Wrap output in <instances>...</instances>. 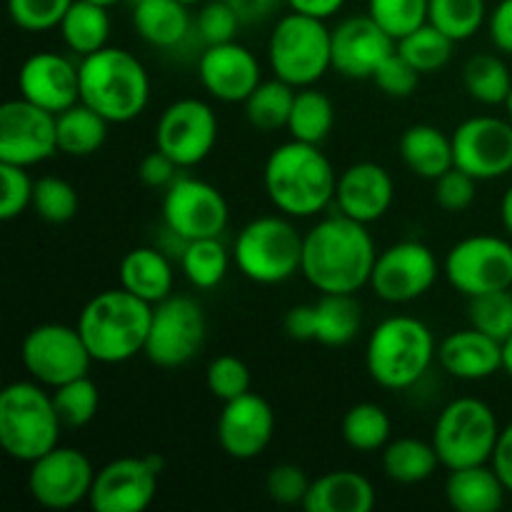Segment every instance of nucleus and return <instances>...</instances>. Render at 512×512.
I'll return each instance as SVG.
<instances>
[{
	"instance_id": "1",
	"label": "nucleus",
	"mask_w": 512,
	"mask_h": 512,
	"mask_svg": "<svg viewBox=\"0 0 512 512\" xmlns=\"http://www.w3.org/2000/svg\"><path fill=\"white\" fill-rule=\"evenodd\" d=\"M375 258L378 248L368 225L335 213L303 235L300 273L318 293L355 295L370 283Z\"/></svg>"
},
{
	"instance_id": "2",
	"label": "nucleus",
	"mask_w": 512,
	"mask_h": 512,
	"mask_svg": "<svg viewBox=\"0 0 512 512\" xmlns=\"http://www.w3.org/2000/svg\"><path fill=\"white\" fill-rule=\"evenodd\" d=\"M263 185L278 213L288 218H315L335 203L338 173L320 145L290 138L265 160Z\"/></svg>"
},
{
	"instance_id": "3",
	"label": "nucleus",
	"mask_w": 512,
	"mask_h": 512,
	"mask_svg": "<svg viewBox=\"0 0 512 512\" xmlns=\"http://www.w3.org/2000/svg\"><path fill=\"white\" fill-rule=\"evenodd\" d=\"M153 305L125 288L103 290L85 303L75 328L83 335L95 363H128L145 350Z\"/></svg>"
},
{
	"instance_id": "4",
	"label": "nucleus",
	"mask_w": 512,
	"mask_h": 512,
	"mask_svg": "<svg viewBox=\"0 0 512 512\" xmlns=\"http://www.w3.org/2000/svg\"><path fill=\"white\" fill-rule=\"evenodd\" d=\"M80 103L90 105L110 125L138 118L150 103V75L138 55L105 45L78 63Z\"/></svg>"
},
{
	"instance_id": "5",
	"label": "nucleus",
	"mask_w": 512,
	"mask_h": 512,
	"mask_svg": "<svg viewBox=\"0 0 512 512\" xmlns=\"http://www.w3.org/2000/svg\"><path fill=\"white\" fill-rule=\"evenodd\" d=\"M438 358V343L428 325L413 315L380 320L365 345V370L383 390H410L428 375Z\"/></svg>"
},
{
	"instance_id": "6",
	"label": "nucleus",
	"mask_w": 512,
	"mask_h": 512,
	"mask_svg": "<svg viewBox=\"0 0 512 512\" xmlns=\"http://www.w3.org/2000/svg\"><path fill=\"white\" fill-rule=\"evenodd\" d=\"M63 423L48 388L15 380L0 393V448L18 463L30 465L60 445Z\"/></svg>"
},
{
	"instance_id": "7",
	"label": "nucleus",
	"mask_w": 512,
	"mask_h": 512,
	"mask_svg": "<svg viewBox=\"0 0 512 512\" xmlns=\"http://www.w3.org/2000/svg\"><path fill=\"white\" fill-rule=\"evenodd\" d=\"M303 235L288 215H260L238 233L233 260L253 283L280 285L300 273Z\"/></svg>"
},
{
	"instance_id": "8",
	"label": "nucleus",
	"mask_w": 512,
	"mask_h": 512,
	"mask_svg": "<svg viewBox=\"0 0 512 512\" xmlns=\"http://www.w3.org/2000/svg\"><path fill=\"white\" fill-rule=\"evenodd\" d=\"M268 63L275 78L293 88H310L333 68V30L325 20L290 10L273 25Z\"/></svg>"
},
{
	"instance_id": "9",
	"label": "nucleus",
	"mask_w": 512,
	"mask_h": 512,
	"mask_svg": "<svg viewBox=\"0 0 512 512\" xmlns=\"http://www.w3.org/2000/svg\"><path fill=\"white\" fill-rule=\"evenodd\" d=\"M500 423L495 410L485 400L463 395L445 405L433 425V445L440 465L448 470L485 465L493 460L500 438Z\"/></svg>"
},
{
	"instance_id": "10",
	"label": "nucleus",
	"mask_w": 512,
	"mask_h": 512,
	"mask_svg": "<svg viewBox=\"0 0 512 512\" xmlns=\"http://www.w3.org/2000/svg\"><path fill=\"white\" fill-rule=\"evenodd\" d=\"M208 335L205 313L188 295H170L153 305V320L143 355L165 370L183 368L198 358Z\"/></svg>"
},
{
	"instance_id": "11",
	"label": "nucleus",
	"mask_w": 512,
	"mask_h": 512,
	"mask_svg": "<svg viewBox=\"0 0 512 512\" xmlns=\"http://www.w3.org/2000/svg\"><path fill=\"white\" fill-rule=\"evenodd\" d=\"M445 280L465 298L512 288V240L500 235H468L448 250Z\"/></svg>"
},
{
	"instance_id": "12",
	"label": "nucleus",
	"mask_w": 512,
	"mask_h": 512,
	"mask_svg": "<svg viewBox=\"0 0 512 512\" xmlns=\"http://www.w3.org/2000/svg\"><path fill=\"white\" fill-rule=\"evenodd\" d=\"M20 360L30 378L48 390L83 378L95 363L80 330L60 323L35 325L23 338Z\"/></svg>"
},
{
	"instance_id": "13",
	"label": "nucleus",
	"mask_w": 512,
	"mask_h": 512,
	"mask_svg": "<svg viewBox=\"0 0 512 512\" xmlns=\"http://www.w3.org/2000/svg\"><path fill=\"white\" fill-rule=\"evenodd\" d=\"M160 213H163L165 230L180 243L220 238L230 220L225 195L208 180L193 175H178V180L165 188Z\"/></svg>"
},
{
	"instance_id": "14",
	"label": "nucleus",
	"mask_w": 512,
	"mask_h": 512,
	"mask_svg": "<svg viewBox=\"0 0 512 512\" xmlns=\"http://www.w3.org/2000/svg\"><path fill=\"white\" fill-rule=\"evenodd\" d=\"M438 275L440 263L433 248L420 240H400L380 250L368 288L383 303L405 305L428 295Z\"/></svg>"
},
{
	"instance_id": "15",
	"label": "nucleus",
	"mask_w": 512,
	"mask_h": 512,
	"mask_svg": "<svg viewBox=\"0 0 512 512\" xmlns=\"http://www.w3.org/2000/svg\"><path fill=\"white\" fill-rule=\"evenodd\" d=\"M163 458L125 455L95 470L88 505L93 512H145L158 495Z\"/></svg>"
},
{
	"instance_id": "16",
	"label": "nucleus",
	"mask_w": 512,
	"mask_h": 512,
	"mask_svg": "<svg viewBox=\"0 0 512 512\" xmlns=\"http://www.w3.org/2000/svg\"><path fill=\"white\" fill-rule=\"evenodd\" d=\"M218 133V115L205 100L180 98L160 113L155 123V148L188 170L208 160L218 143Z\"/></svg>"
},
{
	"instance_id": "17",
	"label": "nucleus",
	"mask_w": 512,
	"mask_h": 512,
	"mask_svg": "<svg viewBox=\"0 0 512 512\" xmlns=\"http://www.w3.org/2000/svg\"><path fill=\"white\" fill-rule=\"evenodd\" d=\"M93 480L95 468L88 455L78 448L58 445L30 463L28 493L40 508L70 510L88 503Z\"/></svg>"
},
{
	"instance_id": "18",
	"label": "nucleus",
	"mask_w": 512,
	"mask_h": 512,
	"mask_svg": "<svg viewBox=\"0 0 512 512\" xmlns=\"http://www.w3.org/2000/svg\"><path fill=\"white\" fill-rule=\"evenodd\" d=\"M58 153V115L30 100H8L0 108V163H45Z\"/></svg>"
},
{
	"instance_id": "19",
	"label": "nucleus",
	"mask_w": 512,
	"mask_h": 512,
	"mask_svg": "<svg viewBox=\"0 0 512 512\" xmlns=\"http://www.w3.org/2000/svg\"><path fill=\"white\" fill-rule=\"evenodd\" d=\"M455 168L478 183L512 173V120L498 115H475L453 130Z\"/></svg>"
},
{
	"instance_id": "20",
	"label": "nucleus",
	"mask_w": 512,
	"mask_h": 512,
	"mask_svg": "<svg viewBox=\"0 0 512 512\" xmlns=\"http://www.w3.org/2000/svg\"><path fill=\"white\" fill-rule=\"evenodd\" d=\"M398 50V40L368 13L350 15L333 28V70L350 80H373L375 70Z\"/></svg>"
},
{
	"instance_id": "21",
	"label": "nucleus",
	"mask_w": 512,
	"mask_h": 512,
	"mask_svg": "<svg viewBox=\"0 0 512 512\" xmlns=\"http://www.w3.org/2000/svg\"><path fill=\"white\" fill-rule=\"evenodd\" d=\"M218 443L233 460H255L270 445L275 433V413L258 393H243L223 403L218 415Z\"/></svg>"
},
{
	"instance_id": "22",
	"label": "nucleus",
	"mask_w": 512,
	"mask_h": 512,
	"mask_svg": "<svg viewBox=\"0 0 512 512\" xmlns=\"http://www.w3.org/2000/svg\"><path fill=\"white\" fill-rule=\"evenodd\" d=\"M198 78L205 93L220 103H245L263 83V70L255 53L245 45L218 43L205 45L198 58Z\"/></svg>"
},
{
	"instance_id": "23",
	"label": "nucleus",
	"mask_w": 512,
	"mask_h": 512,
	"mask_svg": "<svg viewBox=\"0 0 512 512\" xmlns=\"http://www.w3.org/2000/svg\"><path fill=\"white\" fill-rule=\"evenodd\" d=\"M18 90L20 98L58 115L80 100V70L65 55L38 50L20 65Z\"/></svg>"
},
{
	"instance_id": "24",
	"label": "nucleus",
	"mask_w": 512,
	"mask_h": 512,
	"mask_svg": "<svg viewBox=\"0 0 512 512\" xmlns=\"http://www.w3.org/2000/svg\"><path fill=\"white\" fill-rule=\"evenodd\" d=\"M395 200L393 175L373 160L353 163L338 175L335 188V205L338 213L358 220V223H375L390 210Z\"/></svg>"
},
{
	"instance_id": "25",
	"label": "nucleus",
	"mask_w": 512,
	"mask_h": 512,
	"mask_svg": "<svg viewBox=\"0 0 512 512\" xmlns=\"http://www.w3.org/2000/svg\"><path fill=\"white\" fill-rule=\"evenodd\" d=\"M438 360L450 378L478 383L503 370V343L470 325L450 333L438 345Z\"/></svg>"
},
{
	"instance_id": "26",
	"label": "nucleus",
	"mask_w": 512,
	"mask_h": 512,
	"mask_svg": "<svg viewBox=\"0 0 512 512\" xmlns=\"http://www.w3.org/2000/svg\"><path fill=\"white\" fill-rule=\"evenodd\" d=\"M190 5L180 0H140L133 5V28L148 45L175 50L195 33Z\"/></svg>"
},
{
	"instance_id": "27",
	"label": "nucleus",
	"mask_w": 512,
	"mask_h": 512,
	"mask_svg": "<svg viewBox=\"0 0 512 512\" xmlns=\"http://www.w3.org/2000/svg\"><path fill=\"white\" fill-rule=\"evenodd\" d=\"M303 508L308 512H370L375 488L355 470H330L310 483Z\"/></svg>"
},
{
	"instance_id": "28",
	"label": "nucleus",
	"mask_w": 512,
	"mask_h": 512,
	"mask_svg": "<svg viewBox=\"0 0 512 512\" xmlns=\"http://www.w3.org/2000/svg\"><path fill=\"white\" fill-rule=\"evenodd\" d=\"M175 273L168 255L150 245H140L125 253L120 260V288L138 295L140 300L150 305H158L160 300L173 295Z\"/></svg>"
},
{
	"instance_id": "29",
	"label": "nucleus",
	"mask_w": 512,
	"mask_h": 512,
	"mask_svg": "<svg viewBox=\"0 0 512 512\" xmlns=\"http://www.w3.org/2000/svg\"><path fill=\"white\" fill-rule=\"evenodd\" d=\"M508 498V488L490 463L450 470L445 480V500L455 512H498Z\"/></svg>"
},
{
	"instance_id": "30",
	"label": "nucleus",
	"mask_w": 512,
	"mask_h": 512,
	"mask_svg": "<svg viewBox=\"0 0 512 512\" xmlns=\"http://www.w3.org/2000/svg\"><path fill=\"white\" fill-rule=\"evenodd\" d=\"M400 160L405 168L418 178L435 180L450 168H455L453 155V135H445L443 130L430 123H415L400 135Z\"/></svg>"
},
{
	"instance_id": "31",
	"label": "nucleus",
	"mask_w": 512,
	"mask_h": 512,
	"mask_svg": "<svg viewBox=\"0 0 512 512\" xmlns=\"http://www.w3.org/2000/svg\"><path fill=\"white\" fill-rule=\"evenodd\" d=\"M315 305V343L343 348L363 328V305L348 293H323Z\"/></svg>"
},
{
	"instance_id": "32",
	"label": "nucleus",
	"mask_w": 512,
	"mask_h": 512,
	"mask_svg": "<svg viewBox=\"0 0 512 512\" xmlns=\"http://www.w3.org/2000/svg\"><path fill=\"white\" fill-rule=\"evenodd\" d=\"M58 30L65 48L78 58H85L108 45L113 25H110L108 8L88 3V0H73L65 18L60 20Z\"/></svg>"
},
{
	"instance_id": "33",
	"label": "nucleus",
	"mask_w": 512,
	"mask_h": 512,
	"mask_svg": "<svg viewBox=\"0 0 512 512\" xmlns=\"http://www.w3.org/2000/svg\"><path fill=\"white\" fill-rule=\"evenodd\" d=\"M440 468L433 440L398 438L383 448V470L393 483L418 485L433 478Z\"/></svg>"
},
{
	"instance_id": "34",
	"label": "nucleus",
	"mask_w": 512,
	"mask_h": 512,
	"mask_svg": "<svg viewBox=\"0 0 512 512\" xmlns=\"http://www.w3.org/2000/svg\"><path fill=\"white\" fill-rule=\"evenodd\" d=\"M110 123L90 105L75 103L58 113V153L68 158H88L108 140Z\"/></svg>"
},
{
	"instance_id": "35",
	"label": "nucleus",
	"mask_w": 512,
	"mask_h": 512,
	"mask_svg": "<svg viewBox=\"0 0 512 512\" xmlns=\"http://www.w3.org/2000/svg\"><path fill=\"white\" fill-rule=\"evenodd\" d=\"M335 125V105L323 90H318L315 85L310 88H298L295 93L293 110H290L288 118V133L293 140L300 143L320 145L330 133H333Z\"/></svg>"
},
{
	"instance_id": "36",
	"label": "nucleus",
	"mask_w": 512,
	"mask_h": 512,
	"mask_svg": "<svg viewBox=\"0 0 512 512\" xmlns=\"http://www.w3.org/2000/svg\"><path fill=\"white\" fill-rule=\"evenodd\" d=\"M463 85L480 105H505L512 88L508 63L495 53H475L463 65Z\"/></svg>"
},
{
	"instance_id": "37",
	"label": "nucleus",
	"mask_w": 512,
	"mask_h": 512,
	"mask_svg": "<svg viewBox=\"0 0 512 512\" xmlns=\"http://www.w3.org/2000/svg\"><path fill=\"white\" fill-rule=\"evenodd\" d=\"M340 433L348 448L355 453H378L390 443L393 435V420L388 410L378 403H358L343 415Z\"/></svg>"
},
{
	"instance_id": "38",
	"label": "nucleus",
	"mask_w": 512,
	"mask_h": 512,
	"mask_svg": "<svg viewBox=\"0 0 512 512\" xmlns=\"http://www.w3.org/2000/svg\"><path fill=\"white\" fill-rule=\"evenodd\" d=\"M295 93H298V88H293V85L285 83V80H263V83L250 93V98L243 103L245 118H248V123L253 125L255 130H263V133L288 128Z\"/></svg>"
},
{
	"instance_id": "39",
	"label": "nucleus",
	"mask_w": 512,
	"mask_h": 512,
	"mask_svg": "<svg viewBox=\"0 0 512 512\" xmlns=\"http://www.w3.org/2000/svg\"><path fill=\"white\" fill-rule=\"evenodd\" d=\"M180 268L185 280L198 290H213L225 280L230 268V255L220 238H203L183 243Z\"/></svg>"
},
{
	"instance_id": "40",
	"label": "nucleus",
	"mask_w": 512,
	"mask_h": 512,
	"mask_svg": "<svg viewBox=\"0 0 512 512\" xmlns=\"http://www.w3.org/2000/svg\"><path fill=\"white\" fill-rule=\"evenodd\" d=\"M428 23L443 30L455 43H463L488 23V8L485 0H430Z\"/></svg>"
},
{
	"instance_id": "41",
	"label": "nucleus",
	"mask_w": 512,
	"mask_h": 512,
	"mask_svg": "<svg viewBox=\"0 0 512 512\" xmlns=\"http://www.w3.org/2000/svg\"><path fill=\"white\" fill-rule=\"evenodd\" d=\"M453 48L455 40L448 38L443 30L435 28L433 23L420 25L413 33L403 35L398 40V53L423 75L445 68L453 58Z\"/></svg>"
},
{
	"instance_id": "42",
	"label": "nucleus",
	"mask_w": 512,
	"mask_h": 512,
	"mask_svg": "<svg viewBox=\"0 0 512 512\" xmlns=\"http://www.w3.org/2000/svg\"><path fill=\"white\" fill-rule=\"evenodd\" d=\"M50 395H53V405L58 410V418L63 423V428H85L98 415L100 393L98 385L88 375L70 380V383L60 385V388H53Z\"/></svg>"
},
{
	"instance_id": "43",
	"label": "nucleus",
	"mask_w": 512,
	"mask_h": 512,
	"mask_svg": "<svg viewBox=\"0 0 512 512\" xmlns=\"http://www.w3.org/2000/svg\"><path fill=\"white\" fill-rule=\"evenodd\" d=\"M40 220L50 225H63L78 215L80 198L78 190L63 178H55V175H45V178L35 180L33 188V205Z\"/></svg>"
},
{
	"instance_id": "44",
	"label": "nucleus",
	"mask_w": 512,
	"mask_h": 512,
	"mask_svg": "<svg viewBox=\"0 0 512 512\" xmlns=\"http://www.w3.org/2000/svg\"><path fill=\"white\" fill-rule=\"evenodd\" d=\"M468 320L473 328L505 343L512 335V288L468 298Z\"/></svg>"
},
{
	"instance_id": "45",
	"label": "nucleus",
	"mask_w": 512,
	"mask_h": 512,
	"mask_svg": "<svg viewBox=\"0 0 512 512\" xmlns=\"http://www.w3.org/2000/svg\"><path fill=\"white\" fill-rule=\"evenodd\" d=\"M430 0H368V15L395 40L428 23Z\"/></svg>"
},
{
	"instance_id": "46",
	"label": "nucleus",
	"mask_w": 512,
	"mask_h": 512,
	"mask_svg": "<svg viewBox=\"0 0 512 512\" xmlns=\"http://www.w3.org/2000/svg\"><path fill=\"white\" fill-rule=\"evenodd\" d=\"M205 383H208L210 395L220 403L240 398L250 390V370L235 355H218L210 360L208 370H205Z\"/></svg>"
},
{
	"instance_id": "47",
	"label": "nucleus",
	"mask_w": 512,
	"mask_h": 512,
	"mask_svg": "<svg viewBox=\"0 0 512 512\" xmlns=\"http://www.w3.org/2000/svg\"><path fill=\"white\" fill-rule=\"evenodd\" d=\"M73 0H8V15L25 33L58 28Z\"/></svg>"
},
{
	"instance_id": "48",
	"label": "nucleus",
	"mask_w": 512,
	"mask_h": 512,
	"mask_svg": "<svg viewBox=\"0 0 512 512\" xmlns=\"http://www.w3.org/2000/svg\"><path fill=\"white\" fill-rule=\"evenodd\" d=\"M35 180L28 168L0 163V220H15L33 205Z\"/></svg>"
},
{
	"instance_id": "49",
	"label": "nucleus",
	"mask_w": 512,
	"mask_h": 512,
	"mask_svg": "<svg viewBox=\"0 0 512 512\" xmlns=\"http://www.w3.org/2000/svg\"><path fill=\"white\" fill-rule=\"evenodd\" d=\"M240 25H243V20L225 0H208L195 15V35H198V40H203V45L230 43L238 35Z\"/></svg>"
},
{
	"instance_id": "50",
	"label": "nucleus",
	"mask_w": 512,
	"mask_h": 512,
	"mask_svg": "<svg viewBox=\"0 0 512 512\" xmlns=\"http://www.w3.org/2000/svg\"><path fill=\"white\" fill-rule=\"evenodd\" d=\"M310 483L313 480L308 478V473L300 465L280 463L268 470L265 493L278 505H303L305 498H308Z\"/></svg>"
},
{
	"instance_id": "51",
	"label": "nucleus",
	"mask_w": 512,
	"mask_h": 512,
	"mask_svg": "<svg viewBox=\"0 0 512 512\" xmlns=\"http://www.w3.org/2000/svg\"><path fill=\"white\" fill-rule=\"evenodd\" d=\"M435 203L445 213H463L473 205L478 195V180L460 168H450L448 173L435 180Z\"/></svg>"
},
{
	"instance_id": "52",
	"label": "nucleus",
	"mask_w": 512,
	"mask_h": 512,
	"mask_svg": "<svg viewBox=\"0 0 512 512\" xmlns=\"http://www.w3.org/2000/svg\"><path fill=\"white\" fill-rule=\"evenodd\" d=\"M420 70L413 68L403 55L395 50L373 75V83L378 85L380 93L388 98H410L420 85Z\"/></svg>"
},
{
	"instance_id": "53",
	"label": "nucleus",
	"mask_w": 512,
	"mask_h": 512,
	"mask_svg": "<svg viewBox=\"0 0 512 512\" xmlns=\"http://www.w3.org/2000/svg\"><path fill=\"white\" fill-rule=\"evenodd\" d=\"M180 170H183V168H180V165L175 163L170 155H165L163 150H158V148H155L153 153L145 155V158L140 160V165H138L140 180H143L148 188H155V190L170 188V185L178 180Z\"/></svg>"
},
{
	"instance_id": "54",
	"label": "nucleus",
	"mask_w": 512,
	"mask_h": 512,
	"mask_svg": "<svg viewBox=\"0 0 512 512\" xmlns=\"http://www.w3.org/2000/svg\"><path fill=\"white\" fill-rule=\"evenodd\" d=\"M488 33L500 53L512 55V0H500L488 15Z\"/></svg>"
},
{
	"instance_id": "55",
	"label": "nucleus",
	"mask_w": 512,
	"mask_h": 512,
	"mask_svg": "<svg viewBox=\"0 0 512 512\" xmlns=\"http://www.w3.org/2000/svg\"><path fill=\"white\" fill-rule=\"evenodd\" d=\"M283 328L290 340H298V343L315 340V305H293L285 313Z\"/></svg>"
},
{
	"instance_id": "56",
	"label": "nucleus",
	"mask_w": 512,
	"mask_h": 512,
	"mask_svg": "<svg viewBox=\"0 0 512 512\" xmlns=\"http://www.w3.org/2000/svg\"><path fill=\"white\" fill-rule=\"evenodd\" d=\"M225 3H230V8L243 20V25H255L268 20L285 0H225Z\"/></svg>"
},
{
	"instance_id": "57",
	"label": "nucleus",
	"mask_w": 512,
	"mask_h": 512,
	"mask_svg": "<svg viewBox=\"0 0 512 512\" xmlns=\"http://www.w3.org/2000/svg\"><path fill=\"white\" fill-rule=\"evenodd\" d=\"M490 465L495 468V473L500 475V480L505 483L508 493L512 495V420L500 430L498 445H495V453Z\"/></svg>"
},
{
	"instance_id": "58",
	"label": "nucleus",
	"mask_w": 512,
	"mask_h": 512,
	"mask_svg": "<svg viewBox=\"0 0 512 512\" xmlns=\"http://www.w3.org/2000/svg\"><path fill=\"white\" fill-rule=\"evenodd\" d=\"M285 3H288V8L295 10V13L328 20L333 18V15H338L348 0H285Z\"/></svg>"
},
{
	"instance_id": "59",
	"label": "nucleus",
	"mask_w": 512,
	"mask_h": 512,
	"mask_svg": "<svg viewBox=\"0 0 512 512\" xmlns=\"http://www.w3.org/2000/svg\"><path fill=\"white\" fill-rule=\"evenodd\" d=\"M500 218H503L505 233H508L510 240H512V185L508 190H505L503 200H500Z\"/></svg>"
},
{
	"instance_id": "60",
	"label": "nucleus",
	"mask_w": 512,
	"mask_h": 512,
	"mask_svg": "<svg viewBox=\"0 0 512 512\" xmlns=\"http://www.w3.org/2000/svg\"><path fill=\"white\" fill-rule=\"evenodd\" d=\"M503 373L512 380V335L503 343Z\"/></svg>"
},
{
	"instance_id": "61",
	"label": "nucleus",
	"mask_w": 512,
	"mask_h": 512,
	"mask_svg": "<svg viewBox=\"0 0 512 512\" xmlns=\"http://www.w3.org/2000/svg\"><path fill=\"white\" fill-rule=\"evenodd\" d=\"M88 3L103 5V8H113V5H115V3H120V0H88Z\"/></svg>"
},
{
	"instance_id": "62",
	"label": "nucleus",
	"mask_w": 512,
	"mask_h": 512,
	"mask_svg": "<svg viewBox=\"0 0 512 512\" xmlns=\"http://www.w3.org/2000/svg\"><path fill=\"white\" fill-rule=\"evenodd\" d=\"M505 110H508V118L512 120V88H510V95H508V100H505Z\"/></svg>"
},
{
	"instance_id": "63",
	"label": "nucleus",
	"mask_w": 512,
	"mask_h": 512,
	"mask_svg": "<svg viewBox=\"0 0 512 512\" xmlns=\"http://www.w3.org/2000/svg\"><path fill=\"white\" fill-rule=\"evenodd\" d=\"M180 3H185V5H200V3H205V0H180Z\"/></svg>"
},
{
	"instance_id": "64",
	"label": "nucleus",
	"mask_w": 512,
	"mask_h": 512,
	"mask_svg": "<svg viewBox=\"0 0 512 512\" xmlns=\"http://www.w3.org/2000/svg\"><path fill=\"white\" fill-rule=\"evenodd\" d=\"M130 3H133V5H135V3H140V0H130Z\"/></svg>"
}]
</instances>
